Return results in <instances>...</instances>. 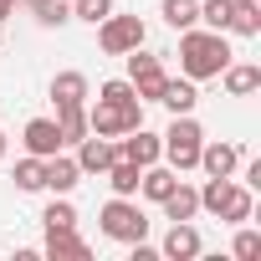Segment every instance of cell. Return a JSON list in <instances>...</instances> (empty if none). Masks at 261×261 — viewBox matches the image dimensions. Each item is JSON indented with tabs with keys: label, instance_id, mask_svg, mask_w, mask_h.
<instances>
[{
	"label": "cell",
	"instance_id": "cell-1",
	"mask_svg": "<svg viewBox=\"0 0 261 261\" xmlns=\"http://www.w3.org/2000/svg\"><path fill=\"white\" fill-rule=\"evenodd\" d=\"M230 41H225V31H179V67H185V77L190 82H210V77H220L225 67H230Z\"/></svg>",
	"mask_w": 261,
	"mask_h": 261
},
{
	"label": "cell",
	"instance_id": "cell-2",
	"mask_svg": "<svg viewBox=\"0 0 261 261\" xmlns=\"http://www.w3.org/2000/svg\"><path fill=\"white\" fill-rule=\"evenodd\" d=\"M200 210H210L215 220L246 225V220H251V190H246V185H236L230 174H225V179H210V185L200 190Z\"/></svg>",
	"mask_w": 261,
	"mask_h": 261
},
{
	"label": "cell",
	"instance_id": "cell-3",
	"mask_svg": "<svg viewBox=\"0 0 261 261\" xmlns=\"http://www.w3.org/2000/svg\"><path fill=\"white\" fill-rule=\"evenodd\" d=\"M164 144V159H169V169L174 174H185V169H195L200 164V144H205V128L190 118V113H174V123H169V134L159 139Z\"/></svg>",
	"mask_w": 261,
	"mask_h": 261
},
{
	"label": "cell",
	"instance_id": "cell-4",
	"mask_svg": "<svg viewBox=\"0 0 261 261\" xmlns=\"http://www.w3.org/2000/svg\"><path fill=\"white\" fill-rule=\"evenodd\" d=\"M139 123H144V102H139V97H128V102L97 97V102L87 108V134H102V139H123V134H134Z\"/></svg>",
	"mask_w": 261,
	"mask_h": 261
},
{
	"label": "cell",
	"instance_id": "cell-5",
	"mask_svg": "<svg viewBox=\"0 0 261 261\" xmlns=\"http://www.w3.org/2000/svg\"><path fill=\"white\" fill-rule=\"evenodd\" d=\"M97 220H102V236H108V241H123V246H134V241L149 236V220H144V210L134 205V195H113Z\"/></svg>",
	"mask_w": 261,
	"mask_h": 261
},
{
	"label": "cell",
	"instance_id": "cell-6",
	"mask_svg": "<svg viewBox=\"0 0 261 261\" xmlns=\"http://www.w3.org/2000/svg\"><path fill=\"white\" fill-rule=\"evenodd\" d=\"M144 36H149V26L139 16H108V21H97V46L108 57H128L134 46H144Z\"/></svg>",
	"mask_w": 261,
	"mask_h": 261
},
{
	"label": "cell",
	"instance_id": "cell-7",
	"mask_svg": "<svg viewBox=\"0 0 261 261\" xmlns=\"http://www.w3.org/2000/svg\"><path fill=\"white\" fill-rule=\"evenodd\" d=\"M128 82H134L139 102H159V92H164L169 72L159 67V57H149L144 46H134V51H128Z\"/></svg>",
	"mask_w": 261,
	"mask_h": 261
},
{
	"label": "cell",
	"instance_id": "cell-8",
	"mask_svg": "<svg viewBox=\"0 0 261 261\" xmlns=\"http://www.w3.org/2000/svg\"><path fill=\"white\" fill-rule=\"evenodd\" d=\"M118 159H128V164L149 169V164H159V159H164V144H159V134H149V128L139 123L134 134H128V139L118 144Z\"/></svg>",
	"mask_w": 261,
	"mask_h": 261
},
{
	"label": "cell",
	"instance_id": "cell-9",
	"mask_svg": "<svg viewBox=\"0 0 261 261\" xmlns=\"http://www.w3.org/2000/svg\"><path fill=\"white\" fill-rule=\"evenodd\" d=\"M21 144H26V154H36V159L62 154V128H57V118H31V123L21 128Z\"/></svg>",
	"mask_w": 261,
	"mask_h": 261
},
{
	"label": "cell",
	"instance_id": "cell-10",
	"mask_svg": "<svg viewBox=\"0 0 261 261\" xmlns=\"http://www.w3.org/2000/svg\"><path fill=\"white\" fill-rule=\"evenodd\" d=\"M113 159H118V144H113V139H102V134L77 139V169H82V174H102Z\"/></svg>",
	"mask_w": 261,
	"mask_h": 261
},
{
	"label": "cell",
	"instance_id": "cell-11",
	"mask_svg": "<svg viewBox=\"0 0 261 261\" xmlns=\"http://www.w3.org/2000/svg\"><path fill=\"white\" fill-rule=\"evenodd\" d=\"M159 256H164V261H195V256H200V230H195L190 220H174L169 236H164V246H159Z\"/></svg>",
	"mask_w": 261,
	"mask_h": 261
},
{
	"label": "cell",
	"instance_id": "cell-12",
	"mask_svg": "<svg viewBox=\"0 0 261 261\" xmlns=\"http://www.w3.org/2000/svg\"><path fill=\"white\" fill-rule=\"evenodd\" d=\"M236 164H241V149H236V144H200V164H195V169H205L210 179L236 174Z\"/></svg>",
	"mask_w": 261,
	"mask_h": 261
},
{
	"label": "cell",
	"instance_id": "cell-13",
	"mask_svg": "<svg viewBox=\"0 0 261 261\" xmlns=\"http://www.w3.org/2000/svg\"><path fill=\"white\" fill-rule=\"evenodd\" d=\"M51 261H87V241L77 236V225L72 230H46V246H41Z\"/></svg>",
	"mask_w": 261,
	"mask_h": 261
},
{
	"label": "cell",
	"instance_id": "cell-14",
	"mask_svg": "<svg viewBox=\"0 0 261 261\" xmlns=\"http://www.w3.org/2000/svg\"><path fill=\"white\" fill-rule=\"evenodd\" d=\"M220 82H225L230 97H251V92L261 87V67H251V62H230V67L220 72Z\"/></svg>",
	"mask_w": 261,
	"mask_h": 261
},
{
	"label": "cell",
	"instance_id": "cell-15",
	"mask_svg": "<svg viewBox=\"0 0 261 261\" xmlns=\"http://www.w3.org/2000/svg\"><path fill=\"white\" fill-rule=\"evenodd\" d=\"M159 102H164L169 113H195L200 92H195V82H190V77H169V82H164V92H159Z\"/></svg>",
	"mask_w": 261,
	"mask_h": 261
},
{
	"label": "cell",
	"instance_id": "cell-16",
	"mask_svg": "<svg viewBox=\"0 0 261 261\" xmlns=\"http://www.w3.org/2000/svg\"><path fill=\"white\" fill-rule=\"evenodd\" d=\"M77 179H82L77 159H67V154H51V159H46V190L67 195V190H77Z\"/></svg>",
	"mask_w": 261,
	"mask_h": 261
},
{
	"label": "cell",
	"instance_id": "cell-17",
	"mask_svg": "<svg viewBox=\"0 0 261 261\" xmlns=\"http://www.w3.org/2000/svg\"><path fill=\"white\" fill-rule=\"evenodd\" d=\"M159 205H164V215H169V220H195V215H200V190L174 185V190H169Z\"/></svg>",
	"mask_w": 261,
	"mask_h": 261
},
{
	"label": "cell",
	"instance_id": "cell-18",
	"mask_svg": "<svg viewBox=\"0 0 261 261\" xmlns=\"http://www.w3.org/2000/svg\"><path fill=\"white\" fill-rule=\"evenodd\" d=\"M57 128H62V144L87 139V102H62L57 108Z\"/></svg>",
	"mask_w": 261,
	"mask_h": 261
},
{
	"label": "cell",
	"instance_id": "cell-19",
	"mask_svg": "<svg viewBox=\"0 0 261 261\" xmlns=\"http://www.w3.org/2000/svg\"><path fill=\"white\" fill-rule=\"evenodd\" d=\"M174 185H179V174H174V169H159V164H149V169L139 174V195H144V200H154V205H159Z\"/></svg>",
	"mask_w": 261,
	"mask_h": 261
},
{
	"label": "cell",
	"instance_id": "cell-20",
	"mask_svg": "<svg viewBox=\"0 0 261 261\" xmlns=\"http://www.w3.org/2000/svg\"><path fill=\"white\" fill-rule=\"evenodd\" d=\"M51 102H87V77L82 72H57L51 77Z\"/></svg>",
	"mask_w": 261,
	"mask_h": 261
},
{
	"label": "cell",
	"instance_id": "cell-21",
	"mask_svg": "<svg viewBox=\"0 0 261 261\" xmlns=\"http://www.w3.org/2000/svg\"><path fill=\"white\" fill-rule=\"evenodd\" d=\"M225 31H236V36H261V6H256V0H236Z\"/></svg>",
	"mask_w": 261,
	"mask_h": 261
},
{
	"label": "cell",
	"instance_id": "cell-22",
	"mask_svg": "<svg viewBox=\"0 0 261 261\" xmlns=\"http://www.w3.org/2000/svg\"><path fill=\"white\" fill-rule=\"evenodd\" d=\"M16 190H26V195H36V190H46V159H36V154H26L21 164H16Z\"/></svg>",
	"mask_w": 261,
	"mask_h": 261
},
{
	"label": "cell",
	"instance_id": "cell-23",
	"mask_svg": "<svg viewBox=\"0 0 261 261\" xmlns=\"http://www.w3.org/2000/svg\"><path fill=\"white\" fill-rule=\"evenodd\" d=\"M102 174H108L113 195H139V174H144V169H139V164H128V159H113Z\"/></svg>",
	"mask_w": 261,
	"mask_h": 261
},
{
	"label": "cell",
	"instance_id": "cell-24",
	"mask_svg": "<svg viewBox=\"0 0 261 261\" xmlns=\"http://www.w3.org/2000/svg\"><path fill=\"white\" fill-rule=\"evenodd\" d=\"M159 16H164L174 31H190V26L200 21V0H164V6H159Z\"/></svg>",
	"mask_w": 261,
	"mask_h": 261
},
{
	"label": "cell",
	"instance_id": "cell-25",
	"mask_svg": "<svg viewBox=\"0 0 261 261\" xmlns=\"http://www.w3.org/2000/svg\"><path fill=\"white\" fill-rule=\"evenodd\" d=\"M31 11H36V26H67L72 21V0H31Z\"/></svg>",
	"mask_w": 261,
	"mask_h": 261
},
{
	"label": "cell",
	"instance_id": "cell-26",
	"mask_svg": "<svg viewBox=\"0 0 261 261\" xmlns=\"http://www.w3.org/2000/svg\"><path fill=\"white\" fill-rule=\"evenodd\" d=\"M230 6H236V0H200L205 31H225V26H230Z\"/></svg>",
	"mask_w": 261,
	"mask_h": 261
},
{
	"label": "cell",
	"instance_id": "cell-27",
	"mask_svg": "<svg viewBox=\"0 0 261 261\" xmlns=\"http://www.w3.org/2000/svg\"><path fill=\"white\" fill-rule=\"evenodd\" d=\"M41 220H46V230H72L77 225V210H72V200H51L41 210Z\"/></svg>",
	"mask_w": 261,
	"mask_h": 261
},
{
	"label": "cell",
	"instance_id": "cell-28",
	"mask_svg": "<svg viewBox=\"0 0 261 261\" xmlns=\"http://www.w3.org/2000/svg\"><path fill=\"white\" fill-rule=\"evenodd\" d=\"M72 16H77V21H87V26H97V21H108V16H113V0H72Z\"/></svg>",
	"mask_w": 261,
	"mask_h": 261
},
{
	"label": "cell",
	"instance_id": "cell-29",
	"mask_svg": "<svg viewBox=\"0 0 261 261\" xmlns=\"http://www.w3.org/2000/svg\"><path fill=\"white\" fill-rule=\"evenodd\" d=\"M230 251H236V256H241V261H251V256H261V236H256V230H241V236H236V246H230Z\"/></svg>",
	"mask_w": 261,
	"mask_h": 261
},
{
	"label": "cell",
	"instance_id": "cell-30",
	"mask_svg": "<svg viewBox=\"0 0 261 261\" xmlns=\"http://www.w3.org/2000/svg\"><path fill=\"white\" fill-rule=\"evenodd\" d=\"M97 97H108V102H128V97H139V92H134V82H102Z\"/></svg>",
	"mask_w": 261,
	"mask_h": 261
},
{
	"label": "cell",
	"instance_id": "cell-31",
	"mask_svg": "<svg viewBox=\"0 0 261 261\" xmlns=\"http://www.w3.org/2000/svg\"><path fill=\"white\" fill-rule=\"evenodd\" d=\"M134 261H159V251H154V246H144V241H134Z\"/></svg>",
	"mask_w": 261,
	"mask_h": 261
},
{
	"label": "cell",
	"instance_id": "cell-32",
	"mask_svg": "<svg viewBox=\"0 0 261 261\" xmlns=\"http://www.w3.org/2000/svg\"><path fill=\"white\" fill-rule=\"evenodd\" d=\"M6 16H16V0H0V21H6Z\"/></svg>",
	"mask_w": 261,
	"mask_h": 261
},
{
	"label": "cell",
	"instance_id": "cell-33",
	"mask_svg": "<svg viewBox=\"0 0 261 261\" xmlns=\"http://www.w3.org/2000/svg\"><path fill=\"white\" fill-rule=\"evenodd\" d=\"M0 159H6V134H0Z\"/></svg>",
	"mask_w": 261,
	"mask_h": 261
},
{
	"label": "cell",
	"instance_id": "cell-34",
	"mask_svg": "<svg viewBox=\"0 0 261 261\" xmlns=\"http://www.w3.org/2000/svg\"><path fill=\"white\" fill-rule=\"evenodd\" d=\"M16 6H31V0H16Z\"/></svg>",
	"mask_w": 261,
	"mask_h": 261
}]
</instances>
